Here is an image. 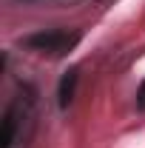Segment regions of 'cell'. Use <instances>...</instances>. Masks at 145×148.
I'll use <instances>...</instances> for the list:
<instances>
[{
    "instance_id": "3",
    "label": "cell",
    "mask_w": 145,
    "mask_h": 148,
    "mask_svg": "<svg viewBox=\"0 0 145 148\" xmlns=\"http://www.w3.org/2000/svg\"><path fill=\"white\" fill-rule=\"evenodd\" d=\"M14 137H17V111L9 108L3 117V134H0V148H12L14 145Z\"/></svg>"
},
{
    "instance_id": "5",
    "label": "cell",
    "mask_w": 145,
    "mask_h": 148,
    "mask_svg": "<svg viewBox=\"0 0 145 148\" xmlns=\"http://www.w3.org/2000/svg\"><path fill=\"white\" fill-rule=\"evenodd\" d=\"M97 3H108V0H97Z\"/></svg>"
},
{
    "instance_id": "4",
    "label": "cell",
    "mask_w": 145,
    "mask_h": 148,
    "mask_svg": "<svg viewBox=\"0 0 145 148\" xmlns=\"http://www.w3.org/2000/svg\"><path fill=\"white\" fill-rule=\"evenodd\" d=\"M137 108L145 111V80H142V86H140V91H137Z\"/></svg>"
},
{
    "instance_id": "1",
    "label": "cell",
    "mask_w": 145,
    "mask_h": 148,
    "mask_svg": "<svg viewBox=\"0 0 145 148\" xmlns=\"http://www.w3.org/2000/svg\"><path fill=\"white\" fill-rule=\"evenodd\" d=\"M80 40H83V34L77 29H49V32H34V34L23 37V46L37 51V54L66 57L68 51L77 49Z\"/></svg>"
},
{
    "instance_id": "2",
    "label": "cell",
    "mask_w": 145,
    "mask_h": 148,
    "mask_svg": "<svg viewBox=\"0 0 145 148\" xmlns=\"http://www.w3.org/2000/svg\"><path fill=\"white\" fill-rule=\"evenodd\" d=\"M77 80H80V71L77 69H68V71L60 77V88H57V103H60V108H68L74 100V94H77Z\"/></svg>"
}]
</instances>
